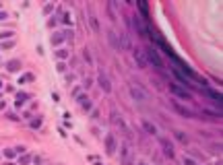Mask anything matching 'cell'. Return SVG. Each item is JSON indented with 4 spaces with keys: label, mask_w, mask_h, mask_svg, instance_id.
<instances>
[{
    "label": "cell",
    "mask_w": 223,
    "mask_h": 165,
    "mask_svg": "<svg viewBox=\"0 0 223 165\" xmlns=\"http://www.w3.org/2000/svg\"><path fill=\"white\" fill-rule=\"evenodd\" d=\"M139 8H141V13H143V17L147 19V17H149V13H147V4H145V2H139Z\"/></svg>",
    "instance_id": "cell-19"
},
{
    "label": "cell",
    "mask_w": 223,
    "mask_h": 165,
    "mask_svg": "<svg viewBox=\"0 0 223 165\" xmlns=\"http://www.w3.org/2000/svg\"><path fill=\"white\" fill-rule=\"evenodd\" d=\"M134 60H137V66L139 68H145L147 66V58H145V52L143 50H134Z\"/></svg>",
    "instance_id": "cell-5"
},
{
    "label": "cell",
    "mask_w": 223,
    "mask_h": 165,
    "mask_svg": "<svg viewBox=\"0 0 223 165\" xmlns=\"http://www.w3.org/2000/svg\"><path fill=\"white\" fill-rule=\"evenodd\" d=\"M107 10H109L112 21H116V19H118V15H116V2H109V4H107Z\"/></svg>",
    "instance_id": "cell-12"
},
{
    "label": "cell",
    "mask_w": 223,
    "mask_h": 165,
    "mask_svg": "<svg viewBox=\"0 0 223 165\" xmlns=\"http://www.w3.org/2000/svg\"><path fill=\"white\" fill-rule=\"evenodd\" d=\"M184 165H196V163H194L192 159H184Z\"/></svg>",
    "instance_id": "cell-26"
},
{
    "label": "cell",
    "mask_w": 223,
    "mask_h": 165,
    "mask_svg": "<svg viewBox=\"0 0 223 165\" xmlns=\"http://www.w3.org/2000/svg\"><path fill=\"white\" fill-rule=\"evenodd\" d=\"M169 91L174 93V95L182 97V99H190V93H188L186 89H180V87H176V85H169Z\"/></svg>",
    "instance_id": "cell-4"
},
{
    "label": "cell",
    "mask_w": 223,
    "mask_h": 165,
    "mask_svg": "<svg viewBox=\"0 0 223 165\" xmlns=\"http://www.w3.org/2000/svg\"><path fill=\"white\" fill-rule=\"evenodd\" d=\"M0 87H2V83H0Z\"/></svg>",
    "instance_id": "cell-28"
},
{
    "label": "cell",
    "mask_w": 223,
    "mask_h": 165,
    "mask_svg": "<svg viewBox=\"0 0 223 165\" xmlns=\"http://www.w3.org/2000/svg\"><path fill=\"white\" fill-rule=\"evenodd\" d=\"M122 153H124V161H126V165H130V147H128V145H124Z\"/></svg>",
    "instance_id": "cell-15"
},
{
    "label": "cell",
    "mask_w": 223,
    "mask_h": 165,
    "mask_svg": "<svg viewBox=\"0 0 223 165\" xmlns=\"http://www.w3.org/2000/svg\"><path fill=\"white\" fill-rule=\"evenodd\" d=\"M4 37H13V31H4V33H0V39H4Z\"/></svg>",
    "instance_id": "cell-24"
},
{
    "label": "cell",
    "mask_w": 223,
    "mask_h": 165,
    "mask_svg": "<svg viewBox=\"0 0 223 165\" xmlns=\"http://www.w3.org/2000/svg\"><path fill=\"white\" fill-rule=\"evenodd\" d=\"M174 74H176L178 79H180V83H182V85H190V81H188V79H186V77L180 72V70H178V68H174Z\"/></svg>",
    "instance_id": "cell-13"
},
{
    "label": "cell",
    "mask_w": 223,
    "mask_h": 165,
    "mask_svg": "<svg viewBox=\"0 0 223 165\" xmlns=\"http://www.w3.org/2000/svg\"><path fill=\"white\" fill-rule=\"evenodd\" d=\"M176 138H178V140H182V143H186V136H184V132H176Z\"/></svg>",
    "instance_id": "cell-22"
},
{
    "label": "cell",
    "mask_w": 223,
    "mask_h": 165,
    "mask_svg": "<svg viewBox=\"0 0 223 165\" xmlns=\"http://www.w3.org/2000/svg\"><path fill=\"white\" fill-rule=\"evenodd\" d=\"M143 128H145V130H147L149 134H155V132H157V128H155V126H153L151 122H147V120L143 122Z\"/></svg>",
    "instance_id": "cell-14"
},
{
    "label": "cell",
    "mask_w": 223,
    "mask_h": 165,
    "mask_svg": "<svg viewBox=\"0 0 223 165\" xmlns=\"http://www.w3.org/2000/svg\"><path fill=\"white\" fill-rule=\"evenodd\" d=\"M145 58H147V60H149V62H151V64H153L155 68H157V70H161V68H163V60L159 58L157 50H155L153 45H151V48H147V50H145Z\"/></svg>",
    "instance_id": "cell-2"
},
{
    "label": "cell",
    "mask_w": 223,
    "mask_h": 165,
    "mask_svg": "<svg viewBox=\"0 0 223 165\" xmlns=\"http://www.w3.org/2000/svg\"><path fill=\"white\" fill-rule=\"evenodd\" d=\"M97 81H99V87H101V89H103L105 93H109V91H112V85H109V81H107V77H105L103 72H99Z\"/></svg>",
    "instance_id": "cell-6"
},
{
    "label": "cell",
    "mask_w": 223,
    "mask_h": 165,
    "mask_svg": "<svg viewBox=\"0 0 223 165\" xmlns=\"http://www.w3.org/2000/svg\"><path fill=\"white\" fill-rule=\"evenodd\" d=\"M141 165H145V163H141Z\"/></svg>",
    "instance_id": "cell-29"
},
{
    "label": "cell",
    "mask_w": 223,
    "mask_h": 165,
    "mask_svg": "<svg viewBox=\"0 0 223 165\" xmlns=\"http://www.w3.org/2000/svg\"><path fill=\"white\" fill-rule=\"evenodd\" d=\"M132 27H134V31H137L141 37L147 35V29H145V25H143V21H141L139 15H132Z\"/></svg>",
    "instance_id": "cell-3"
},
{
    "label": "cell",
    "mask_w": 223,
    "mask_h": 165,
    "mask_svg": "<svg viewBox=\"0 0 223 165\" xmlns=\"http://www.w3.org/2000/svg\"><path fill=\"white\" fill-rule=\"evenodd\" d=\"M176 109H178V111H180L182 116H186V118H190V116H192V113H190V111H188L186 107H182V105H178V103H176Z\"/></svg>",
    "instance_id": "cell-17"
},
{
    "label": "cell",
    "mask_w": 223,
    "mask_h": 165,
    "mask_svg": "<svg viewBox=\"0 0 223 165\" xmlns=\"http://www.w3.org/2000/svg\"><path fill=\"white\" fill-rule=\"evenodd\" d=\"M58 56H60V58H66V56H68V52H64V50H60V52H58Z\"/></svg>",
    "instance_id": "cell-25"
},
{
    "label": "cell",
    "mask_w": 223,
    "mask_h": 165,
    "mask_svg": "<svg viewBox=\"0 0 223 165\" xmlns=\"http://www.w3.org/2000/svg\"><path fill=\"white\" fill-rule=\"evenodd\" d=\"M79 99H81V105H83L85 109H91V101H89L87 97H79Z\"/></svg>",
    "instance_id": "cell-18"
},
{
    "label": "cell",
    "mask_w": 223,
    "mask_h": 165,
    "mask_svg": "<svg viewBox=\"0 0 223 165\" xmlns=\"http://www.w3.org/2000/svg\"><path fill=\"white\" fill-rule=\"evenodd\" d=\"M105 147H107L105 151H107L109 155H112V153H114V151H116V138H114V136H112V134H109V136L105 138Z\"/></svg>",
    "instance_id": "cell-8"
},
{
    "label": "cell",
    "mask_w": 223,
    "mask_h": 165,
    "mask_svg": "<svg viewBox=\"0 0 223 165\" xmlns=\"http://www.w3.org/2000/svg\"><path fill=\"white\" fill-rule=\"evenodd\" d=\"M120 50H130V39H128V35L126 33H120Z\"/></svg>",
    "instance_id": "cell-9"
},
{
    "label": "cell",
    "mask_w": 223,
    "mask_h": 165,
    "mask_svg": "<svg viewBox=\"0 0 223 165\" xmlns=\"http://www.w3.org/2000/svg\"><path fill=\"white\" fill-rule=\"evenodd\" d=\"M27 99H29V95H25V93H19V95H17V105H23Z\"/></svg>",
    "instance_id": "cell-16"
},
{
    "label": "cell",
    "mask_w": 223,
    "mask_h": 165,
    "mask_svg": "<svg viewBox=\"0 0 223 165\" xmlns=\"http://www.w3.org/2000/svg\"><path fill=\"white\" fill-rule=\"evenodd\" d=\"M89 21H91V27L97 31V29H99V25H97V19H95V17H89Z\"/></svg>",
    "instance_id": "cell-20"
},
{
    "label": "cell",
    "mask_w": 223,
    "mask_h": 165,
    "mask_svg": "<svg viewBox=\"0 0 223 165\" xmlns=\"http://www.w3.org/2000/svg\"><path fill=\"white\" fill-rule=\"evenodd\" d=\"M6 68L10 70V72H17V70L21 68V62H19V60H10V62L6 64Z\"/></svg>",
    "instance_id": "cell-11"
},
{
    "label": "cell",
    "mask_w": 223,
    "mask_h": 165,
    "mask_svg": "<svg viewBox=\"0 0 223 165\" xmlns=\"http://www.w3.org/2000/svg\"><path fill=\"white\" fill-rule=\"evenodd\" d=\"M107 37H109V41H112V45H114L116 50H120V41H118V37H116V33L114 31H109L107 33Z\"/></svg>",
    "instance_id": "cell-10"
},
{
    "label": "cell",
    "mask_w": 223,
    "mask_h": 165,
    "mask_svg": "<svg viewBox=\"0 0 223 165\" xmlns=\"http://www.w3.org/2000/svg\"><path fill=\"white\" fill-rule=\"evenodd\" d=\"M6 17H8L6 13H0V19H6Z\"/></svg>",
    "instance_id": "cell-27"
},
{
    "label": "cell",
    "mask_w": 223,
    "mask_h": 165,
    "mask_svg": "<svg viewBox=\"0 0 223 165\" xmlns=\"http://www.w3.org/2000/svg\"><path fill=\"white\" fill-rule=\"evenodd\" d=\"M161 147H163V153L167 157H174V147H171V143H169L167 138H161Z\"/></svg>",
    "instance_id": "cell-7"
},
{
    "label": "cell",
    "mask_w": 223,
    "mask_h": 165,
    "mask_svg": "<svg viewBox=\"0 0 223 165\" xmlns=\"http://www.w3.org/2000/svg\"><path fill=\"white\" fill-rule=\"evenodd\" d=\"M130 95H132V99H137V101H141V103H145V101H149V93L141 87V85H134L132 83L130 87Z\"/></svg>",
    "instance_id": "cell-1"
},
{
    "label": "cell",
    "mask_w": 223,
    "mask_h": 165,
    "mask_svg": "<svg viewBox=\"0 0 223 165\" xmlns=\"http://www.w3.org/2000/svg\"><path fill=\"white\" fill-rule=\"evenodd\" d=\"M25 81H33V74H25L23 79H19V83H25Z\"/></svg>",
    "instance_id": "cell-23"
},
{
    "label": "cell",
    "mask_w": 223,
    "mask_h": 165,
    "mask_svg": "<svg viewBox=\"0 0 223 165\" xmlns=\"http://www.w3.org/2000/svg\"><path fill=\"white\" fill-rule=\"evenodd\" d=\"M64 37H66V35H54V37H52V43H60Z\"/></svg>",
    "instance_id": "cell-21"
}]
</instances>
